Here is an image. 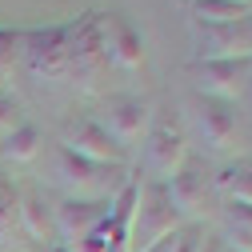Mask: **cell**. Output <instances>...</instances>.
Instances as JSON below:
<instances>
[{"label": "cell", "instance_id": "6da1fadb", "mask_svg": "<svg viewBox=\"0 0 252 252\" xmlns=\"http://www.w3.org/2000/svg\"><path fill=\"white\" fill-rule=\"evenodd\" d=\"M52 176L56 184L64 188V196L72 200H112L124 184H128V168L120 164H92V160H80L68 148L56 144V156H52Z\"/></svg>", "mask_w": 252, "mask_h": 252}, {"label": "cell", "instance_id": "7a4b0ae2", "mask_svg": "<svg viewBox=\"0 0 252 252\" xmlns=\"http://www.w3.org/2000/svg\"><path fill=\"white\" fill-rule=\"evenodd\" d=\"M20 60L36 80H68V24L20 28Z\"/></svg>", "mask_w": 252, "mask_h": 252}, {"label": "cell", "instance_id": "3957f363", "mask_svg": "<svg viewBox=\"0 0 252 252\" xmlns=\"http://www.w3.org/2000/svg\"><path fill=\"white\" fill-rule=\"evenodd\" d=\"M180 224L184 220L176 216L164 184L160 180H144L140 184V200H136V216H132V252H148L152 244L172 236Z\"/></svg>", "mask_w": 252, "mask_h": 252}, {"label": "cell", "instance_id": "277c9868", "mask_svg": "<svg viewBox=\"0 0 252 252\" xmlns=\"http://www.w3.org/2000/svg\"><path fill=\"white\" fill-rule=\"evenodd\" d=\"M108 68L104 40H100V12L88 8L76 20H68V80L92 84Z\"/></svg>", "mask_w": 252, "mask_h": 252}, {"label": "cell", "instance_id": "5b68a950", "mask_svg": "<svg viewBox=\"0 0 252 252\" xmlns=\"http://www.w3.org/2000/svg\"><path fill=\"white\" fill-rule=\"evenodd\" d=\"M192 32V60H252V16L236 24H196Z\"/></svg>", "mask_w": 252, "mask_h": 252}, {"label": "cell", "instance_id": "8992f818", "mask_svg": "<svg viewBox=\"0 0 252 252\" xmlns=\"http://www.w3.org/2000/svg\"><path fill=\"white\" fill-rule=\"evenodd\" d=\"M60 148H68L72 156L80 160H92V164H120L128 168V152H124L96 116H72L64 124V132H60Z\"/></svg>", "mask_w": 252, "mask_h": 252}, {"label": "cell", "instance_id": "52a82bcc", "mask_svg": "<svg viewBox=\"0 0 252 252\" xmlns=\"http://www.w3.org/2000/svg\"><path fill=\"white\" fill-rule=\"evenodd\" d=\"M188 76H192L200 96L232 104L252 84V60H192V64H188Z\"/></svg>", "mask_w": 252, "mask_h": 252}, {"label": "cell", "instance_id": "ba28073f", "mask_svg": "<svg viewBox=\"0 0 252 252\" xmlns=\"http://www.w3.org/2000/svg\"><path fill=\"white\" fill-rule=\"evenodd\" d=\"M188 116H192V132H196V140L204 144V152H212V156L232 152L236 132H240L236 108H232V104L212 100V96H196V104H192V112H188Z\"/></svg>", "mask_w": 252, "mask_h": 252}, {"label": "cell", "instance_id": "9c48e42d", "mask_svg": "<svg viewBox=\"0 0 252 252\" xmlns=\"http://www.w3.org/2000/svg\"><path fill=\"white\" fill-rule=\"evenodd\" d=\"M188 160V132L180 128L176 120H152V128L144 136V164L152 168L156 180H168L184 168Z\"/></svg>", "mask_w": 252, "mask_h": 252}, {"label": "cell", "instance_id": "30bf717a", "mask_svg": "<svg viewBox=\"0 0 252 252\" xmlns=\"http://www.w3.org/2000/svg\"><path fill=\"white\" fill-rule=\"evenodd\" d=\"M164 192H168V200H172V208H176V216L184 220V224H204L212 180H208V172L196 160H184V168L164 180Z\"/></svg>", "mask_w": 252, "mask_h": 252}, {"label": "cell", "instance_id": "8fae6325", "mask_svg": "<svg viewBox=\"0 0 252 252\" xmlns=\"http://www.w3.org/2000/svg\"><path fill=\"white\" fill-rule=\"evenodd\" d=\"M100 124L104 132L128 152L132 144H140L152 128V108L144 96H108L104 100V112H100Z\"/></svg>", "mask_w": 252, "mask_h": 252}, {"label": "cell", "instance_id": "7c38bea8", "mask_svg": "<svg viewBox=\"0 0 252 252\" xmlns=\"http://www.w3.org/2000/svg\"><path fill=\"white\" fill-rule=\"evenodd\" d=\"M100 40H104V56H108L112 68L132 72V68L144 64V36H140V28L128 16L100 12Z\"/></svg>", "mask_w": 252, "mask_h": 252}, {"label": "cell", "instance_id": "4fadbf2b", "mask_svg": "<svg viewBox=\"0 0 252 252\" xmlns=\"http://www.w3.org/2000/svg\"><path fill=\"white\" fill-rule=\"evenodd\" d=\"M112 200H72V196H60L52 204V228L64 236V240H84L92 228L108 216Z\"/></svg>", "mask_w": 252, "mask_h": 252}, {"label": "cell", "instance_id": "5bb4252c", "mask_svg": "<svg viewBox=\"0 0 252 252\" xmlns=\"http://www.w3.org/2000/svg\"><path fill=\"white\" fill-rule=\"evenodd\" d=\"M28 236L20 228V192L8 176H0V252H24Z\"/></svg>", "mask_w": 252, "mask_h": 252}, {"label": "cell", "instance_id": "9a60e30c", "mask_svg": "<svg viewBox=\"0 0 252 252\" xmlns=\"http://www.w3.org/2000/svg\"><path fill=\"white\" fill-rule=\"evenodd\" d=\"M40 144H44L40 128L24 120L20 128H12L8 136H0V160H4V164H28V160L40 156Z\"/></svg>", "mask_w": 252, "mask_h": 252}, {"label": "cell", "instance_id": "2e32d148", "mask_svg": "<svg viewBox=\"0 0 252 252\" xmlns=\"http://www.w3.org/2000/svg\"><path fill=\"white\" fill-rule=\"evenodd\" d=\"M212 188L232 204H252V160H232L212 176Z\"/></svg>", "mask_w": 252, "mask_h": 252}, {"label": "cell", "instance_id": "e0dca14e", "mask_svg": "<svg viewBox=\"0 0 252 252\" xmlns=\"http://www.w3.org/2000/svg\"><path fill=\"white\" fill-rule=\"evenodd\" d=\"M220 228H224V248L232 252H252V204H224L220 212Z\"/></svg>", "mask_w": 252, "mask_h": 252}, {"label": "cell", "instance_id": "ac0fdd59", "mask_svg": "<svg viewBox=\"0 0 252 252\" xmlns=\"http://www.w3.org/2000/svg\"><path fill=\"white\" fill-rule=\"evenodd\" d=\"M20 228L28 240H48L52 228V204H44V196L36 192H20Z\"/></svg>", "mask_w": 252, "mask_h": 252}, {"label": "cell", "instance_id": "d6986e66", "mask_svg": "<svg viewBox=\"0 0 252 252\" xmlns=\"http://www.w3.org/2000/svg\"><path fill=\"white\" fill-rule=\"evenodd\" d=\"M188 20L196 24H236V20H248L252 8L248 4H232V0H188Z\"/></svg>", "mask_w": 252, "mask_h": 252}, {"label": "cell", "instance_id": "ffe728a7", "mask_svg": "<svg viewBox=\"0 0 252 252\" xmlns=\"http://www.w3.org/2000/svg\"><path fill=\"white\" fill-rule=\"evenodd\" d=\"M16 60H20V28H0V92H8Z\"/></svg>", "mask_w": 252, "mask_h": 252}, {"label": "cell", "instance_id": "44dd1931", "mask_svg": "<svg viewBox=\"0 0 252 252\" xmlns=\"http://www.w3.org/2000/svg\"><path fill=\"white\" fill-rule=\"evenodd\" d=\"M20 124H24V104H20V96L0 92V136H8L12 128H20Z\"/></svg>", "mask_w": 252, "mask_h": 252}, {"label": "cell", "instance_id": "7402d4cb", "mask_svg": "<svg viewBox=\"0 0 252 252\" xmlns=\"http://www.w3.org/2000/svg\"><path fill=\"white\" fill-rule=\"evenodd\" d=\"M200 244H204V228L200 224H180L172 252H200Z\"/></svg>", "mask_w": 252, "mask_h": 252}, {"label": "cell", "instance_id": "603a6c76", "mask_svg": "<svg viewBox=\"0 0 252 252\" xmlns=\"http://www.w3.org/2000/svg\"><path fill=\"white\" fill-rule=\"evenodd\" d=\"M200 252H224V240H220V236H204Z\"/></svg>", "mask_w": 252, "mask_h": 252}, {"label": "cell", "instance_id": "cb8c5ba5", "mask_svg": "<svg viewBox=\"0 0 252 252\" xmlns=\"http://www.w3.org/2000/svg\"><path fill=\"white\" fill-rule=\"evenodd\" d=\"M176 232H180V228H176ZM176 232H172V236H164L160 244H152L148 252H172V244H176Z\"/></svg>", "mask_w": 252, "mask_h": 252}, {"label": "cell", "instance_id": "d4e9b609", "mask_svg": "<svg viewBox=\"0 0 252 252\" xmlns=\"http://www.w3.org/2000/svg\"><path fill=\"white\" fill-rule=\"evenodd\" d=\"M48 252H72V248H68V244H52Z\"/></svg>", "mask_w": 252, "mask_h": 252}, {"label": "cell", "instance_id": "484cf974", "mask_svg": "<svg viewBox=\"0 0 252 252\" xmlns=\"http://www.w3.org/2000/svg\"><path fill=\"white\" fill-rule=\"evenodd\" d=\"M232 4H248V8H252V0H232Z\"/></svg>", "mask_w": 252, "mask_h": 252}, {"label": "cell", "instance_id": "4316f807", "mask_svg": "<svg viewBox=\"0 0 252 252\" xmlns=\"http://www.w3.org/2000/svg\"><path fill=\"white\" fill-rule=\"evenodd\" d=\"M224 252H232V248H224Z\"/></svg>", "mask_w": 252, "mask_h": 252}]
</instances>
